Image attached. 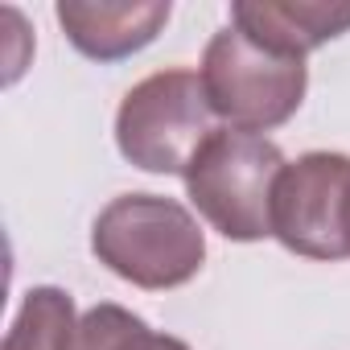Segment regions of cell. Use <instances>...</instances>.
Segmentation results:
<instances>
[{"mask_svg":"<svg viewBox=\"0 0 350 350\" xmlns=\"http://www.w3.org/2000/svg\"><path fill=\"white\" fill-rule=\"evenodd\" d=\"M95 260L148 293L182 288L206 264V235L198 219L165 194H120L91 227Z\"/></svg>","mask_w":350,"mask_h":350,"instance_id":"6da1fadb","label":"cell"},{"mask_svg":"<svg viewBox=\"0 0 350 350\" xmlns=\"http://www.w3.org/2000/svg\"><path fill=\"white\" fill-rule=\"evenodd\" d=\"M284 165L268 136L215 128L186 169V194L223 239L256 243L272 235V194Z\"/></svg>","mask_w":350,"mask_h":350,"instance_id":"7a4b0ae2","label":"cell"},{"mask_svg":"<svg viewBox=\"0 0 350 350\" xmlns=\"http://www.w3.org/2000/svg\"><path fill=\"white\" fill-rule=\"evenodd\" d=\"M198 79L215 120H223L227 128L264 136L288 124L305 103L309 66L305 58L276 54L252 42L247 33H239L235 25H227L206 42Z\"/></svg>","mask_w":350,"mask_h":350,"instance_id":"3957f363","label":"cell"},{"mask_svg":"<svg viewBox=\"0 0 350 350\" xmlns=\"http://www.w3.org/2000/svg\"><path fill=\"white\" fill-rule=\"evenodd\" d=\"M211 116L215 111L206 103L198 70H157L120 99L116 148L128 165L144 173H182L186 178L194 152L215 132Z\"/></svg>","mask_w":350,"mask_h":350,"instance_id":"277c9868","label":"cell"},{"mask_svg":"<svg viewBox=\"0 0 350 350\" xmlns=\"http://www.w3.org/2000/svg\"><path fill=\"white\" fill-rule=\"evenodd\" d=\"M272 239L305 260H350V157L305 152L272 194Z\"/></svg>","mask_w":350,"mask_h":350,"instance_id":"5b68a950","label":"cell"},{"mask_svg":"<svg viewBox=\"0 0 350 350\" xmlns=\"http://www.w3.org/2000/svg\"><path fill=\"white\" fill-rule=\"evenodd\" d=\"M66 42L95 58L120 62L140 54L173 17L169 0H62L54 9Z\"/></svg>","mask_w":350,"mask_h":350,"instance_id":"8992f818","label":"cell"},{"mask_svg":"<svg viewBox=\"0 0 350 350\" xmlns=\"http://www.w3.org/2000/svg\"><path fill=\"white\" fill-rule=\"evenodd\" d=\"M231 25L276 54L305 58L317 46L350 33V5H325V0H235Z\"/></svg>","mask_w":350,"mask_h":350,"instance_id":"52a82bcc","label":"cell"},{"mask_svg":"<svg viewBox=\"0 0 350 350\" xmlns=\"http://www.w3.org/2000/svg\"><path fill=\"white\" fill-rule=\"evenodd\" d=\"M75 301L54 284H38L25 293L5 350H70L75 346Z\"/></svg>","mask_w":350,"mask_h":350,"instance_id":"ba28073f","label":"cell"},{"mask_svg":"<svg viewBox=\"0 0 350 350\" xmlns=\"http://www.w3.org/2000/svg\"><path fill=\"white\" fill-rule=\"evenodd\" d=\"M70 350H190V346L173 334L148 329V321L124 305H95L83 313Z\"/></svg>","mask_w":350,"mask_h":350,"instance_id":"9c48e42d","label":"cell"}]
</instances>
